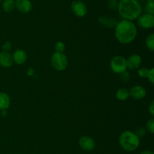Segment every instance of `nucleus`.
I'll list each match as a JSON object with an SVG mask.
<instances>
[{"label":"nucleus","mask_w":154,"mask_h":154,"mask_svg":"<svg viewBox=\"0 0 154 154\" xmlns=\"http://www.w3.org/2000/svg\"><path fill=\"white\" fill-rule=\"evenodd\" d=\"M115 37L123 45H128L133 42L138 35V29L132 21L122 20L115 26Z\"/></svg>","instance_id":"nucleus-1"},{"label":"nucleus","mask_w":154,"mask_h":154,"mask_svg":"<svg viewBox=\"0 0 154 154\" xmlns=\"http://www.w3.org/2000/svg\"><path fill=\"white\" fill-rule=\"evenodd\" d=\"M117 11L123 20L132 21L141 14L142 7L138 0H120Z\"/></svg>","instance_id":"nucleus-2"},{"label":"nucleus","mask_w":154,"mask_h":154,"mask_svg":"<svg viewBox=\"0 0 154 154\" xmlns=\"http://www.w3.org/2000/svg\"><path fill=\"white\" fill-rule=\"evenodd\" d=\"M119 143L123 150L127 152L135 151L140 145V138L135 132L126 130L122 132L119 138Z\"/></svg>","instance_id":"nucleus-3"},{"label":"nucleus","mask_w":154,"mask_h":154,"mask_svg":"<svg viewBox=\"0 0 154 154\" xmlns=\"http://www.w3.org/2000/svg\"><path fill=\"white\" fill-rule=\"evenodd\" d=\"M51 66L57 71H63L68 66V59L63 53L55 52L51 58Z\"/></svg>","instance_id":"nucleus-4"},{"label":"nucleus","mask_w":154,"mask_h":154,"mask_svg":"<svg viewBox=\"0 0 154 154\" xmlns=\"http://www.w3.org/2000/svg\"><path fill=\"white\" fill-rule=\"evenodd\" d=\"M110 67L112 72L116 74H120L126 71V59L122 56H116L111 59L110 62Z\"/></svg>","instance_id":"nucleus-5"},{"label":"nucleus","mask_w":154,"mask_h":154,"mask_svg":"<svg viewBox=\"0 0 154 154\" xmlns=\"http://www.w3.org/2000/svg\"><path fill=\"white\" fill-rule=\"evenodd\" d=\"M71 9L74 14L78 17H84L88 12L87 5L81 0H74L71 5Z\"/></svg>","instance_id":"nucleus-6"},{"label":"nucleus","mask_w":154,"mask_h":154,"mask_svg":"<svg viewBox=\"0 0 154 154\" xmlns=\"http://www.w3.org/2000/svg\"><path fill=\"white\" fill-rule=\"evenodd\" d=\"M138 24L141 28L147 29L154 26V16L153 14L144 13L141 14L138 17Z\"/></svg>","instance_id":"nucleus-7"},{"label":"nucleus","mask_w":154,"mask_h":154,"mask_svg":"<svg viewBox=\"0 0 154 154\" xmlns=\"http://www.w3.org/2000/svg\"><path fill=\"white\" fill-rule=\"evenodd\" d=\"M79 146L82 150L85 151H91L96 147V143L94 139L90 136H82L79 139Z\"/></svg>","instance_id":"nucleus-8"},{"label":"nucleus","mask_w":154,"mask_h":154,"mask_svg":"<svg viewBox=\"0 0 154 154\" xmlns=\"http://www.w3.org/2000/svg\"><path fill=\"white\" fill-rule=\"evenodd\" d=\"M146 94H147V92H146L145 88L140 85L134 86L129 91V96H131L135 100H141L144 99Z\"/></svg>","instance_id":"nucleus-9"},{"label":"nucleus","mask_w":154,"mask_h":154,"mask_svg":"<svg viewBox=\"0 0 154 154\" xmlns=\"http://www.w3.org/2000/svg\"><path fill=\"white\" fill-rule=\"evenodd\" d=\"M15 8L22 14H28L32 8V4L30 0H16Z\"/></svg>","instance_id":"nucleus-10"},{"label":"nucleus","mask_w":154,"mask_h":154,"mask_svg":"<svg viewBox=\"0 0 154 154\" xmlns=\"http://www.w3.org/2000/svg\"><path fill=\"white\" fill-rule=\"evenodd\" d=\"M141 65V57L138 54H132L126 60V66L130 70H135Z\"/></svg>","instance_id":"nucleus-11"},{"label":"nucleus","mask_w":154,"mask_h":154,"mask_svg":"<svg viewBox=\"0 0 154 154\" xmlns=\"http://www.w3.org/2000/svg\"><path fill=\"white\" fill-rule=\"evenodd\" d=\"M98 23L104 28L111 29L113 27H115L117 22L114 17H111L100 16L98 18Z\"/></svg>","instance_id":"nucleus-12"},{"label":"nucleus","mask_w":154,"mask_h":154,"mask_svg":"<svg viewBox=\"0 0 154 154\" xmlns=\"http://www.w3.org/2000/svg\"><path fill=\"white\" fill-rule=\"evenodd\" d=\"M13 58L9 52L2 51L0 53V66L4 68H9L13 64Z\"/></svg>","instance_id":"nucleus-13"},{"label":"nucleus","mask_w":154,"mask_h":154,"mask_svg":"<svg viewBox=\"0 0 154 154\" xmlns=\"http://www.w3.org/2000/svg\"><path fill=\"white\" fill-rule=\"evenodd\" d=\"M12 58H13V61L15 63L18 65H22L26 61L27 55L25 51L19 49L14 51L13 56H12Z\"/></svg>","instance_id":"nucleus-14"},{"label":"nucleus","mask_w":154,"mask_h":154,"mask_svg":"<svg viewBox=\"0 0 154 154\" xmlns=\"http://www.w3.org/2000/svg\"><path fill=\"white\" fill-rule=\"evenodd\" d=\"M10 104L11 101L8 95L3 92H0V110H7L10 106Z\"/></svg>","instance_id":"nucleus-15"},{"label":"nucleus","mask_w":154,"mask_h":154,"mask_svg":"<svg viewBox=\"0 0 154 154\" xmlns=\"http://www.w3.org/2000/svg\"><path fill=\"white\" fill-rule=\"evenodd\" d=\"M116 97L120 101H126L129 97V91L126 88H120L116 93Z\"/></svg>","instance_id":"nucleus-16"},{"label":"nucleus","mask_w":154,"mask_h":154,"mask_svg":"<svg viewBox=\"0 0 154 154\" xmlns=\"http://www.w3.org/2000/svg\"><path fill=\"white\" fill-rule=\"evenodd\" d=\"M2 8L6 13H10L13 11L15 8L14 0H4L2 2Z\"/></svg>","instance_id":"nucleus-17"},{"label":"nucleus","mask_w":154,"mask_h":154,"mask_svg":"<svg viewBox=\"0 0 154 154\" xmlns=\"http://www.w3.org/2000/svg\"><path fill=\"white\" fill-rule=\"evenodd\" d=\"M146 47H147V49L150 51H154V34L151 33V34L149 35L147 38H146L145 41Z\"/></svg>","instance_id":"nucleus-18"},{"label":"nucleus","mask_w":154,"mask_h":154,"mask_svg":"<svg viewBox=\"0 0 154 154\" xmlns=\"http://www.w3.org/2000/svg\"><path fill=\"white\" fill-rule=\"evenodd\" d=\"M146 13L153 14L154 13V0H147L144 6Z\"/></svg>","instance_id":"nucleus-19"},{"label":"nucleus","mask_w":154,"mask_h":154,"mask_svg":"<svg viewBox=\"0 0 154 154\" xmlns=\"http://www.w3.org/2000/svg\"><path fill=\"white\" fill-rule=\"evenodd\" d=\"M118 0H108V3H107V7L109 10L116 11L117 10V8H118Z\"/></svg>","instance_id":"nucleus-20"},{"label":"nucleus","mask_w":154,"mask_h":154,"mask_svg":"<svg viewBox=\"0 0 154 154\" xmlns=\"http://www.w3.org/2000/svg\"><path fill=\"white\" fill-rule=\"evenodd\" d=\"M149 69L146 67L140 68L138 71V75L140 78H147V75H148Z\"/></svg>","instance_id":"nucleus-21"},{"label":"nucleus","mask_w":154,"mask_h":154,"mask_svg":"<svg viewBox=\"0 0 154 154\" xmlns=\"http://www.w3.org/2000/svg\"><path fill=\"white\" fill-rule=\"evenodd\" d=\"M54 48H55L56 52L63 53L65 51V50H66V45H65V44L63 42H58L56 43Z\"/></svg>","instance_id":"nucleus-22"},{"label":"nucleus","mask_w":154,"mask_h":154,"mask_svg":"<svg viewBox=\"0 0 154 154\" xmlns=\"http://www.w3.org/2000/svg\"><path fill=\"white\" fill-rule=\"evenodd\" d=\"M146 128L147 130L151 134L154 133V119L151 118L148 120V121L146 123Z\"/></svg>","instance_id":"nucleus-23"},{"label":"nucleus","mask_w":154,"mask_h":154,"mask_svg":"<svg viewBox=\"0 0 154 154\" xmlns=\"http://www.w3.org/2000/svg\"><path fill=\"white\" fill-rule=\"evenodd\" d=\"M119 75H120V79L124 83L128 82L129 81V79H130V75H129V72H126V71L119 74Z\"/></svg>","instance_id":"nucleus-24"},{"label":"nucleus","mask_w":154,"mask_h":154,"mask_svg":"<svg viewBox=\"0 0 154 154\" xmlns=\"http://www.w3.org/2000/svg\"><path fill=\"white\" fill-rule=\"evenodd\" d=\"M135 135H137V136L139 138H143V137L146 134V129H144V127H139L138 128V129L135 130Z\"/></svg>","instance_id":"nucleus-25"},{"label":"nucleus","mask_w":154,"mask_h":154,"mask_svg":"<svg viewBox=\"0 0 154 154\" xmlns=\"http://www.w3.org/2000/svg\"><path fill=\"white\" fill-rule=\"evenodd\" d=\"M147 78L148 79V81H150V84H154V69L151 68L150 69H149L148 75H147Z\"/></svg>","instance_id":"nucleus-26"},{"label":"nucleus","mask_w":154,"mask_h":154,"mask_svg":"<svg viewBox=\"0 0 154 154\" xmlns=\"http://www.w3.org/2000/svg\"><path fill=\"white\" fill-rule=\"evenodd\" d=\"M11 48V44L9 42H6L4 45H2V51H6V52H8L9 51Z\"/></svg>","instance_id":"nucleus-27"},{"label":"nucleus","mask_w":154,"mask_h":154,"mask_svg":"<svg viewBox=\"0 0 154 154\" xmlns=\"http://www.w3.org/2000/svg\"><path fill=\"white\" fill-rule=\"evenodd\" d=\"M148 110L150 114H151L152 116H153L154 115V101L153 100H152L151 102L150 103V105H149Z\"/></svg>","instance_id":"nucleus-28"},{"label":"nucleus","mask_w":154,"mask_h":154,"mask_svg":"<svg viewBox=\"0 0 154 154\" xmlns=\"http://www.w3.org/2000/svg\"><path fill=\"white\" fill-rule=\"evenodd\" d=\"M33 74H34V70H33L32 69H31V68H30V69H29V70L27 71V75H29V76H32Z\"/></svg>","instance_id":"nucleus-29"},{"label":"nucleus","mask_w":154,"mask_h":154,"mask_svg":"<svg viewBox=\"0 0 154 154\" xmlns=\"http://www.w3.org/2000/svg\"><path fill=\"white\" fill-rule=\"evenodd\" d=\"M141 154H153V153L150 150H144V151L141 152Z\"/></svg>","instance_id":"nucleus-30"},{"label":"nucleus","mask_w":154,"mask_h":154,"mask_svg":"<svg viewBox=\"0 0 154 154\" xmlns=\"http://www.w3.org/2000/svg\"><path fill=\"white\" fill-rule=\"evenodd\" d=\"M0 14H1V11H0Z\"/></svg>","instance_id":"nucleus-31"},{"label":"nucleus","mask_w":154,"mask_h":154,"mask_svg":"<svg viewBox=\"0 0 154 154\" xmlns=\"http://www.w3.org/2000/svg\"><path fill=\"white\" fill-rule=\"evenodd\" d=\"M2 1V0H0V2H1Z\"/></svg>","instance_id":"nucleus-32"}]
</instances>
